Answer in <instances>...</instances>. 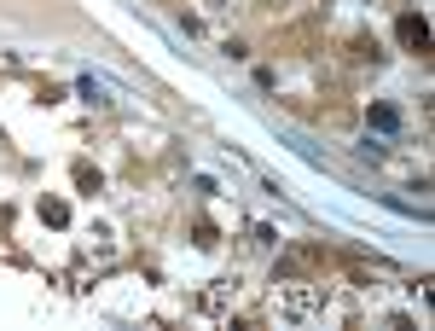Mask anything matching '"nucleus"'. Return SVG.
Instances as JSON below:
<instances>
[{
  "label": "nucleus",
  "mask_w": 435,
  "mask_h": 331,
  "mask_svg": "<svg viewBox=\"0 0 435 331\" xmlns=\"http://www.w3.org/2000/svg\"><path fill=\"white\" fill-rule=\"evenodd\" d=\"M401 35L412 41V47H424V41H429V29H424V18H401Z\"/></svg>",
  "instance_id": "f257e3e1"
}]
</instances>
